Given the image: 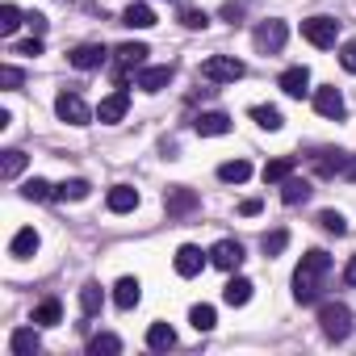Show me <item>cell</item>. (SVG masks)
<instances>
[{"mask_svg": "<svg viewBox=\"0 0 356 356\" xmlns=\"http://www.w3.org/2000/svg\"><path fill=\"white\" fill-rule=\"evenodd\" d=\"M331 273V256L327 252H306L302 256V264L293 268V298L302 302V306H310L314 298H318V289H323V277Z\"/></svg>", "mask_w": 356, "mask_h": 356, "instance_id": "1", "label": "cell"}, {"mask_svg": "<svg viewBox=\"0 0 356 356\" xmlns=\"http://www.w3.org/2000/svg\"><path fill=\"white\" fill-rule=\"evenodd\" d=\"M318 327H323V335H327L331 343H339V339H348V331H352V310H348L343 302H327V306H318Z\"/></svg>", "mask_w": 356, "mask_h": 356, "instance_id": "2", "label": "cell"}, {"mask_svg": "<svg viewBox=\"0 0 356 356\" xmlns=\"http://www.w3.org/2000/svg\"><path fill=\"white\" fill-rule=\"evenodd\" d=\"M243 59H235V55H210L206 63H202V80H210V84H235V80H243Z\"/></svg>", "mask_w": 356, "mask_h": 356, "instance_id": "3", "label": "cell"}, {"mask_svg": "<svg viewBox=\"0 0 356 356\" xmlns=\"http://www.w3.org/2000/svg\"><path fill=\"white\" fill-rule=\"evenodd\" d=\"M55 113H59V122H67V126H88L97 113L84 105V97L80 92H59L55 97Z\"/></svg>", "mask_w": 356, "mask_h": 356, "instance_id": "4", "label": "cell"}, {"mask_svg": "<svg viewBox=\"0 0 356 356\" xmlns=\"http://www.w3.org/2000/svg\"><path fill=\"white\" fill-rule=\"evenodd\" d=\"M302 38L310 42V47H335V38H339V22L335 17H306L302 22Z\"/></svg>", "mask_w": 356, "mask_h": 356, "instance_id": "5", "label": "cell"}, {"mask_svg": "<svg viewBox=\"0 0 356 356\" xmlns=\"http://www.w3.org/2000/svg\"><path fill=\"white\" fill-rule=\"evenodd\" d=\"M285 38H289V26H285V22H264V26H256V34H252L256 51H264V55H277V51L285 47Z\"/></svg>", "mask_w": 356, "mask_h": 356, "instance_id": "6", "label": "cell"}, {"mask_svg": "<svg viewBox=\"0 0 356 356\" xmlns=\"http://www.w3.org/2000/svg\"><path fill=\"white\" fill-rule=\"evenodd\" d=\"M210 264L222 268V273H235V268L243 264V243H239V239H218V243L210 248Z\"/></svg>", "mask_w": 356, "mask_h": 356, "instance_id": "7", "label": "cell"}, {"mask_svg": "<svg viewBox=\"0 0 356 356\" xmlns=\"http://www.w3.org/2000/svg\"><path fill=\"white\" fill-rule=\"evenodd\" d=\"M113 55H118V84H126V76H130L134 67H143L151 51H147L143 42H122V47H118Z\"/></svg>", "mask_w": 356, "mask_h": 356, "instance_id": "8", "label": "cell"}, {"mask_svg": "<svg viewBox=\"0 0 356 356\" xmlns=\"http://www.w3.org/2000/svg\"><path fill=\"white\" fill-rule=\"evenodd\" d=\"M172 264H176V273H181V277H197V273L206 268V252H202L197 243H181Z\"/></svg>", "mask_w": 356, "mask_h": 356, "instance_id": "9", "label": "cell"}, {"mask_svg": "<svg viewBox=\"0 0 356 356\" xmlns=\"http://www.w3.org/2000/svg\"><path fill=\"white\" fill-rule=\"evenodd\" d=\"M126 109H130V92H126V88H118V92H109V97L97 105V118H101L105 126H113V122H122V118H126Z\"/></svg>", "mask_w": 356, "mask_h": 356, "instance_id": "10", "label": "cell"}, {"mask_svg": "<svg viewBox=\"0 0 356 356\" xmlns=\"http://www.w3.org/2000/svg\"><path fill=\"white\" fill-rule=\"evenodd\" d=\"M277 84H281L285 97H306V92H310V67H302V63H298V67H285Z\"/></svg>", "mask_w": 356, "mask_h": 356, "instance_id": "11", "label": "cell"}, {"mask_svg": "<svg viewBox=\"0 0 356 356\" xmlns=\"http://www.w3.org/2000/svg\"><path fill=\"white\" fill-rule=\"evenodd\" d=\"M193 130H197L202 138H218V134L231 130V118H227L222 109H210V113H197V118H193Z\"/></svg>", "mask_w": 356, "mask_h": 356, "instance_id": "12", "label": "cell"}, {"mask_svg": "<svg viewBox=\"0 0 356 356\" xmlns=\"http://www.w3.org/2000/svg\"><path fill=\"white\" fill-rule=\"evenodd\" d=\"M163 206H168V214H172V218H181V214L197 210V193H193V189H185V185H176V189H168V193H163Z\"/></svg>", "mask_w": 356, "mask_h": 356, "instance_id": "13", "label": "cell"}, {"mask_svg": "<svg viewBox=\"0 0 356 356\" xmlns=\"http://www.w3.org/2000/svg\"><path fill=\"white\" fill-rule=\"evenodd\" d=\"M9 348H13V356H34V352L42 348V335H38V323H34V327H17V331L9 335Z\"/></svg>", "mask_w": 356, "mask_h": 356, "instance_id": "14", "label": "cell"}, {"mask_svg": "<svg viewBox=\"0 0 356 356\" xmlns=\"http://www.w3.org/2000/svg\"><path fill=\"white\" fill-rule=\"evenodd\" d=\"M101 63H105V47H97V42H84L72 51V67H80V72H97Z\"/></svg>", "mask_w": 356, "mask_h": 356, "instance_id": "15", "label": "cell"}, {"mask_svg": "<svg viewBox=\"0 0 356 356\" xmlns=\"http://www.w3.org/2000/svg\"><path fill=\"white\" fill-rule=\"evenodd\" d=\"M105 206H109L113 214H130V210H138V189H130V185H113L109 197H105Z\"/></svg>", "mask_w": 356, "mask_h": 356, "instance_id": "16", "label": "cell"}, {"mask_svg": "<svg viewBox=\"0 0 356 356\" xmlns=\"http://www.w3.org/2000/svg\"><path fill=\"white\" fill-rule=\"evenodd\" d=\"M138 298H143V285H138L134 277H122V281L113 285V306H118V310H134Z\"/></svg>", "mask_w": 356, "mask_h": 356, "instance_id": "17", "label": "cell"}, {"mask_svg": "<svg viewBox=\"0 0 356 356\" xmlns=\"http://www.w3.org/2000/svg\"><path fill=\"white\" fill-rule=\"evenodd\" d=\"M293 168H298V159L293 155H281V159H268L264 163V185H281V181H289V176H293Z\"/></svg>", "mask_w": 356, "mask_h": 356, "instance_id": "18", "label": "cell"}, {"mask_svg": "<svg viewBox=\"0 0 356 356\" xmlns=\"http://www.w3.org/2000/svg\"><path fill=\"white\" fill-rule=\"evenodd\" d=\"M172 84V67H138V88L143 92H163Z\"/></svg>", "mask_w": 356, "mask_h": 356, "instance_id": "19", "label": "cell"}, {"mask_svg": "<svg viewBox=\"0 0 356 356\" xmlns=\"http://www.w3.org/2000/svg\"><path fill=\"white\" fill-rule=\"evenodd\" d=\"M314 109L323 118H343V97L339 88H314Z\"/></svg>", "mask_w": 356, "mask_h": 356, "instance_id": "20", "label": "cell"}, {"mask_svg": "<svg viewBox=\"0 0 356 356\" xmlns=\"http://www.w3.org/2000/svg\"><path fill=\"white\" fill-rule=\"evenodd\" d=\"M38 243H42V239H38V231H34V227H22V231L13 235V243H9V256H17V260H30V256L38 252Z\"/></svg>", "mask_w": 356, "mask_h": 356, "instance_id": "21", "label": "cell"}, {"mask_svg": "<svg viewBox=\"0 0 356 356\" xmlns=\"http://www.w3.org/2000/svg\"><path fill=\"white\" fill-rule=\"evenodd\" d=\"M252 289H256V285H252L248 277H231L227 289H222V302H227V306H248V302H252Z\"/></svg>", "mask_w": 356, "mask_h": 356, "instance_id": "22", "label": "cell"}, {"mask_svg": "<svg viewBox=\"0 0 356 356\" xmlns=\"http://www.w3.org/2000/svg\"><path fill=\"white\" fill-rule=\"evenodd\" d=\"M248 118H252L260 130H281V126H285V118H281V109H277V105H252V109H248Z\"/></svg>", "mask_w": 356, "mask_h": 356, "instance_id": "23", "label": "cell"}, {"mask_svg": "<svg viewBox=\"0 0 356 356\" xmlns=\"http://www.w3.org/2000/svg\"><path fill=\"white\" fill-rule=\"evenodd\" d=\"M252 176V163L248 159H227V163H218V181H227V185H243Z\"/></svg>", "mask_w": 356, "mask_h": 356, "instance_id": "24", "label": "cell"}, {"mask_svg": "<svg viewBox=\"0 0 356 356\" xmlns=\"http://www.w3.org/2000/svg\"><path fill=\"white\" fill-rule=\"evenodd\" d=\"M122 26H130V30H151V26H155V9H151V5H130V9L122 13Z\"/></svg>", "mask_w": 356, "mask_h": 356, "instance_id": "25", "label": "cell"}, {"mask_svg": "<svg viewBox=\"0 0 356 356\" xmlns=\"http://www.w3.org/2000/svg\"><path fill=\"white\" fill-rule=\"evenodd\" d=\"M34 323H38V327H55V323H63V302H59V298L38 302V306H34Z\"/></svg>", "mask_w": 356, "mask_h": 356, "instance_id": "26", "label": "cell"}, {"mask_svg": "<svg viewBox=\"0 0 356 356\" xmlns=\"http://www.w3.org/2000/svg\"><path fill=\"white\" fill-rule=\"evenodd\" d=\"M22 197H26V202H55V185L42 181V176H34V181L22 185Z\"/></svg>", "mask_w": 356, "mask_h": 356, "instance_id": "27", "label": "cell"}, {"mask_svg": "<svg viewBox=\"0 0 356 356\" xmlns=\"http://www.w3.org/2000/svg\"><path fill=\"white\" fill-rule=\"evenodd\" d=\"M306 197H310V185H306V181H298V176L281 181V202H285V206H302Z\"/></svg>", "mask_w": 356, "mask_h": 356, "instance_id": "28", "label": "cell"}, {"mask_svg": "<svg viewBox=\"0 0 356 356\" xmlns=\"http://www.w3.org/2000/svg\"><path fill=\"white\" fill-rule=\"evenodd\" d=\"M88 193H92V185H88V181H80V176H76V181L55 185V197H59V202H84Z\"/></svg>", "mask_w": 356, "mask_h": 356, "instance_id": "29", "label": "cell"}, {"mask_svg": "<svg viewBox=\"0 0 356 356\" xmlns=\"http://www.w3.org/2000/svg\"><path fill=\"white\" fill-rule=\"evenodd\" d=\"M172 343H176V331H172L168 323H151V327H147V348L163 352V348H172Z\"/></svg>", "mask_w": 356, "mask_h": 356, "instance_id": "30", "label": "cell"}, {"mask_svg": "<svg viewBox=\"0 0 356 356\" xmlns=\"http://www.w3.org/2000/svg\"><path fill=\"white\" fill-rule=\"evenodd\" d=\"M22 172H26V151H5L0 155V176H5V181H17Z\"/></svg>", "mask_w": 356, "mask_h": 356, "instance_id": "31", "label": "cell"}, {"mask_svg": "<svg viewBox=\"0 0 356 356\" xmlns=\"http://www.w3.org/2000/svg\"><path fill=\"white\" fill-rule=\"evenodd\" d=\"M343 168H348V155H343V151H327V155L314 159V172H318V176H335V172H343Z\"/></svg>", "mask_w": 356, "mask_h": 356, "instance_id": "32", "label": "cell"}, {"mask_svg": "<svg viewBox=\"0 0 356 356\" xmlns=\"http://www.w3.org/2000/svg\"><path fill=\"white\" fill-rule=\"evenodd\" d=\"M101 302H105L101 285H97V281H88V285L80 289V310H84V314H97V310H101Z\"/></svg>", "mask_w": 356, "mask_h": 356, "instance_id": "33", "label": "cell"}, {"mask_svg": "<svg viewBox=\"0 0 356 356\" xmlns=\"http://www.w3.org/2000/svg\"><path fill=\"white\" fill-rule=\"evenodd\" d=\"M189 323H193L197 331H214L218 314H214V306H206V302H202V306H193V310H189Z\"/></svg>", "mask_w": 356, "mask_h": 356, "instance_id": "34", "label": "cell"}, {"mask_svg": "<svg viewBox=\"0 0 356 356\" xmlns=\"http://www.w3.org/2000/svg\"><path fill=\"white\" fill-rule=\"evenodd\" d=\"M17 26H22V9H17V5H0V34L13 38Z\"/></svg>", "mask_w": 356, "mask_h": 356, "instance_id": "35", "label": "cell"}, {"mask_svg": "<svg viewBox=\"0 0 356 356\" xmlns=\"http://www.w3.org/2000/svg\"><path fill=\"white\" fill-rule=\"evenodd\" d=\"M181 26H185V30H206V26H210V17H206V9L181 5Z\"/></svg>", "mask_w": 356, "mask_h": 356, "instance_id": "36", "label": "cell"}, {"mask_svg": "<svg viewBox=\"0 0 356 356\" xmlns=\"http://www.w3.org/2000/svg\"><path fill=\"white\" fill-rule=\"evenodd\" d=\"M318 227H323L327 235H348V222H343L339 210H323V214H318Z\"/></svg>", "mask_w": 356, "mask_h": 356, "instance_id": "37", "label": "cell"}, {"mask_svg": "<svg viewBox=\"0 0 356 356\" xmlns=\"http://www.w3.org/2000/svg\"><path fill=\"white\" fill-rule=\"evenodd\" d=\"M88 352H92V356H101V352L113 356V352H122V339H118V335H92V339H88Z\"/></svg>", "mask_w": 356, "mask_h": 356, "instance_id": "38", "label": "cell"}, {"mask_svg": "<svg viewBox=\"0 0 356 356\" xmlns=\"http://www.w3.org/2000/svg\"><path fill=\"white\" fill-rule=\"evenodd\" d=\"M289 248V231H273V235H264V256H281Z\"/></svg>", "mask_w": 356, "mask_h": 356, "instance_id": "39", "label": "cell"}, {"mask_svg": "<svg viewBox=\"0 0 356 356\" xmlns=\"http://www.w3.org/2000/svg\"><path fill=\"white\" fill-rule=\"evenodd\" d=\"M22 67H13V63H5V67H0V84H5V88H22Z\"/></svg>", "mask_w": 356, "mask_h": 356, "instance_id": "40", "label": "cell"}, {"mask_svg": "<svg viewBox=\"0 0 356 356\" xmlns=\"http://www.w3.org/2000/svg\"><path fill=\"white\" fill-rule=\"evenodd\" d=\"M339 63H343V72L356 76V42H343V47H339Z\"/></svg>", "mask_w": 356, "mask_h": 356, "instance_id": "41", "label": "cell"}, {"mask_svg": "<svg viewBox=\"0 0 356 356\" xmlns=\"http://www.w3.org/2000/svg\"><path fill=\"white\" fill-rule=\"evenodd\" d=\"M13 51H17V55H42V38H26V42H17Z\"/></svg>", "mask_w": 356, "mask_h": 356, "instance_id": "42", "label": "cell"}, {"mask_svg": "<svg viewBox=\"0 0 356 356\" xmlns=\"http://www.w3.org/2000/svg\"><path fill=\"white\" fill-rule=\"evenodd\" d=\"M239 17H243V5H235V0H227V5H222V22H231V26H235Z\"/></svg>", "mask_w": 356, "mask_h": 356, "instance_id": "43", "label": "cell"}, {"mask_svg": "<svg viewBox=\"0 0 356 356\" xmlns=\"http://www.w3.org/2000/svg\"><path fill=\"white\" fill-rule=\"evenodd\" d=\"M239 214H243V218L260 214V197H248V202H239Z\"/></svg>", "mask_w": 356, "mask_h": 356, "instance_id": "44", "label": "cell"}, {"mask_svg": "<svg viewBox=\"0 0 356 356\" xmlns=\"http://www.w3.org/2000/svg\"><path fill=\"white\" fill-rule=\"evenodd\" d=\"M26 22H30V30H34V34H47V17H42V13H30Z\"/></svg>", "mask_w": 356, "mask_h": 356, "instance_id": "45", "label": "cell"}, {"mask_svg": "<svg viewBox=\"0 0 356 356\" xmlns=\"http://www.w3.org/2000/svg\"><path fill=\"white\" fill-rule=\"evenodd\" d=\"M343 281H348V285H356V256L343 264Z\"/></svg>", "mask_w": 356, "mask_h": 356, "instance_id": "46", "label": "cell"}, {"mask_svg": "<svg viewBox=\"0 0 356 356\" xmlns=\"http://www.w3.org/2000/svg\"><path fill=\"white\" fill-rule=\"evenodd\" d=\"M343 176H348V181H356V155H348V168H343Z\"/></svg>", "mask_w": 356, "mask_h": 356, "instance_id": "47", "label": "cell"}]
</instances>
